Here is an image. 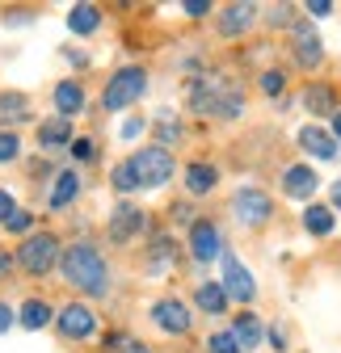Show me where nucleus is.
Segmentation results:
<instances>
[{"label":"nucleus","mask_w":341,"mask_h":353,"mask_svg":"<svg viewBox=\"0 0 341 353\" xmlns=\"http://www.w3.org/2000/svg\"><path fill=\"white\" fill-rule=\"evenodd\" d=\"M55 312H59V307H55V303H47L42 294H26V299L17 303V328H26V332L55 328Z\"/></svg>","instance_id":"nucleus-20"},{"label":"nucleus","mask_w":341,"mask_h":353,"mask_svg":"<svg viewBox=\"0 0 341 353\" xmlns=\"http://www.w3.org/2000/svg\"><path fill=\"white\" fill-rule=\"evenodd\" d=\"M182 13L198 21V17H206V13H215V5H211V0H182Z\"/></svg>","instance_id":"nucleus-41"},{"label":"nucleus","mask_w":341,"mask_h":353,"mask_svg":"<svg viewBox=\"0 0 341 353\" xmlns=\"http://www.w3.org/2000/svg\"><path fill=\"white\" fill-rule=\"evenodd\" d=\"M135 336L126 332V328H110V332H101V349L106 353H126V345H131Z\"/></svg>","instance_id":"nucleus-37"},{"label":"nucleus","mask_w":341,"mask_h":353,"mask_svg":"<svg viewBox=\"0 0 341 353\" xmlns=\"http://www.w3.org/2000/svg\"><path fill=\"white\" fill-rule=\"evenodd\" d=\"M55 332H59V341H68V345L101 341V316H97V307L84 303V299L64 303L59 312H55Z\"/></svg>","instance_id":"nucleus-6"},{"label":"nucleus","mask_w":341,"mask_h":353,"mask_svg":"<svg viewBox=\"0 0 341 353\" xmlns=\"http://www.w3.org/2000/svg\"><path fill=\"white\" fill-rule=\"evenodd\" d=\"M152 135H156V143H160V148L173 152V148L186 139V122H177V114H173V110H160V114L152 118Z\"/></svg>","instance_id":"nucleus-28"},{"label":"nucleus","mask_w":341,"mask_h":353,"mask_svg":"<svg viewBox=\"0 0 341 353\" xmlns=\"http://www.w3.org/2000/svg\"><path fill=\"white\" fill-rule=\"evenodd\" d=\"M68 160H72V168H93V164H101V143L93 135H76L68 143Z\"/></svg>","instance_id":"nucleus-29"},{"label":"nucleus","mask_w":341,"mask_h":353,"mask_svg":"<svg viewBox=\"0 0 341 353\" xmlns=\"http://www.w3.org/2000/svg\"><path fill=\"white\" fill-rule=\"evenodd\" d=\"M110 190L118 194V198H131V194H144L139 190V176H135V168H131V160H118V164H110Z\"/></svg>","instance_id":"nucleus-30"},{"label":"nucleus","mask_w":341,"mask_h":353,"mask_svg":"<svg viewBox=\"0 0 341 353\" xmlns=\"http://www.w3.org/2000/svg\"><path fill=\"white\" fill-rule=\"evenodd\" d=\"M34 139H38V148L47 152V156H51V152H68V143L76 139L72 118H59V114H55V118H42V122L34 126Z\"/></svg>","instance_id":"nucleus-22"},{"label":"nucleus","mask_w":341,"mask_h":353,"mask_svg":"<svg viewBox=\"0 0 341 353\" xmlns=\"http://www.w3.org/2000/svg\"><path fill=\"white\" fill-rule=\"evenodd\" d=\"M186 252H190V261H194V265H211V261H220V256L228 252L224 232H220L215 219H206V214H198V219H194V228L186 232Z\"/></svg>","instance_id":"nucleus-11"},{"label":"nucleus","mask_w":341,"mask_h":353,"mask_svg":"<svg viewBox=\"0 0 341 353\" xmlns=\"http://www.w3.org/2000/svg\"><path fill=\"white\" fill-rule=\"evenodd\" d=\"M220 286L228 290V299L232 303H240V307H253L257 303V278H253V270L228 248L224 256H220Z\"/></svg>","instance_id":"nucleus-10"},{"label":"nucleus","mask_w":341,"mask_h":353,"mask_svg":"<svg viewBox=\"0 0 341 353\" xmlns=\"http://www.w3.org/2000/svg\"><path fill=\"white\" fill-rule=\"evenodd\" d=\"M17 210H21V206H17V194H13L9 185H0V228H5Z\"/></svg>","instance_id":"nucleus-39"},{"label":"nucleus","mask_w":341,"mask_h":353,"mask_svg":"<svg viewBox=\"0 0 341 353\" xmlns=\"http://www.w3.org/2000/svg\"><path fill=\"white\" fill-rule=\"evenodd\" d=\"M5 232H9V236H17V240H26V236H34V232H38V214L21 206V210H17V214L9 219V223H5Z\"/></svg>","instance_id":"nucleus-32"},{"label":"nucleus","mask_w":341,"mask_h":353,"mask_svg":"<svg viewBox=\"0 0 341 353\" xmlns=\"http://www.w3.org/2000/svg\"><path fill=\"white\" fill-rule=\"evenodd\" d=\"M177 256H182V244H177L173 232H156V236H148V248H144V274H148V278L168 274V270L177 265Z\"/></svg>","instance_id":"nucleus-15"},{"label":"nucleus","mask_w":341,"mask_h":353,"mask_svg":"<svg viewBox=\"0 0 341 353\" xmlns=\"http://www.w3.org/2000/svg\"><path fill=\"white\" fill-rule=\"evenodd\" d=\"M257 84H262V93H266L270 101H282V97H286V72H282V68H266V72L257 76Z\"/></svg>","instance_id":"nucleus-31"},{"label":"nucleus","mask_w":341,"mask_h":353,"mask_svg":"<svg viewBox=\"0 0 341 353\" xmlns=\"http://www.w3.org/2000/svg\"><path fill=\"white\" fill-rule=\"evenodd\" d=\"M262 21L270 30H291L300 17H295V5H270V9H262Z\"/></svg>","instance_id":"nucleus-33"},{"label":"nucleus","mask_w":341,"mask_h":353,"mask_svg":"<svg viewBox=\"0 0 341 353\" xmlns=\"http://www.w3.org/2000/svg\"><path fill=\"white\" fill-rule=\"evenodd\" d=\"M304 110L312 114V118H333L341 105H337V93H333V84H324V80H316V84H308L304 88Z\"/></svg>","instance_id":"nucleus-27"},{"label":"nucleus","mask_w":341,"mask_h":353,"mask_svg":"<svg viewBox=\"0 0 341 353\" xmlns=\"http://www.w3.org/2000/svg\"><path fill=\"white\" fill-rule=\"evenodd\" d=\"M51 105H55L59 118H80L84 110H89V88L80 84V76H64L51 88Z\"/></svg>","instance_id":"nucleus-18"},{"label":"nucleus","mask_w":341,"mask_h":353,"mask_svg":"<svg viewBox=\"0 0 341 353\" xmlns=\"http://www.w3.org/2000/svg\"><path fill=\"white\" fill-rule=\"evenodd\" d=\"M329 206H333V210H341V181H333V185H329Z\"/></svg>","instance_id":"nucleus-47"},{"label":"nucleus","mask_w":341,"mask_h":353,"mask_svg":"<svg viewBox=\"0 0 341 353\" xmlns=\"http://www.w3.org/2000/svg\"><path fill=\"white\" fill-rule=\"evenodd\" d=\"M59 51H64V59H68V68H72V72H80V76H84V72H89V68H93V55H89V51H84V47H59Z\"/></svg>","instance_id":"nucleus-38"},{"label":"nucleus","mask_w":341,"mask_h":353,"mask_svg":"<svg viewBox=\"0 0 341 353\" xmlns=\"http://www.w3.org/2000/svg\"><path fill=\"white\" fill-rule=\"evenodd\" d=\"M228 210H232V219L244 232H257V228H266L274 219V198L262 185H236L232 198H228Z\"/></svg>","instance_id":"nucleus-8"},{"label":"nucleus","mask_w":341,"mask_h":353,"mask_svg":"<svg viewBox=\"0 0 341 353\" xmlns=\"http://www.w3.org/2000/svg\"><path fill=\"white\" fill-rule=\"evenodd\" d=\"M295 143H300V152L312 156V160H337L341 156V143L333 139V130L320 126V122H304L300 130H295Z\"/></svg>","instance_id":"nucleus-17"},{"label":"nucleus","mask_w":341,"mask_h":353,"mask_svg":"<svg viewBox=\"0 0 341 353\" xmlns=\"http://www.w3.org/2000/svg\"><path fill=\"white\" fill-rule=\"evenodd\" d=\"M13 324H17V307H13L9 299H0V336L13 332Z\"/></svg>","instance_id":"nucleus-42"},{"label":"nucleus","mask_w":341,"mask_h":353,"mask_svg":"<svg viewBox=\"0 0 341 353\" xmlns=\"http://www.w3.org/2000/svg\"><path fill=\"white\" fill-rule=\"evenodd\" d=\"M13 256H17V270H21L26 278L42 282V278H51V274L59 270V256H64V240H59V232H51V228H38L34 236L17 240Z\"/></svg>","instance_id":"nucleus-3"},{"label":"nucleus","mask_w":341,"mask_h":353,"mask_svg":"<svg viewBox=\"0 0 341 353\" xmlns=\"http://www.w3.org/2000/svg\"><path fill=\"white\" fill-rule=\"evenodd\" d=\"M148 130H152V118H139V114H135V118H126V122L118 126V139H122V143H135L139 135H148Z\"/></svg>","instance_id":"nucleus-36"},{"label":"nucleus","mask_w":341,"mask_h":353,"mask_svg":"<svg viewBox=\"0 0 341 353\" xmlns=\"http://www.w3.org/2000/svg\"><path fill=\"white\" fill-rule=\"evenodd\" d=\"M266 341L274 345V353H286V345H291V336H286L282 324H270V328H266Z\"/></svg>","instance_id":"nucleus-43"},{"label":"nucleus","mask_w":341,"mask_h":353,"mask_svg":"<svg viewBox=\"0 0 341 353\" xmlns=\"http://www.w3.org/2000/svg\"><path fill=\"white\" fill-rule=\"evenodd\" d=\"M168 219H173L177 228H194V219H198V214H194L190 202H173V206H168Z\"/></svg>","instance_id":"nucleus-40"},{"label":"nucleus","mask_w":341,"mask_h":353,"mask_svg":"<svg viewBox=\"0 0 341 353\" xmlns=\"http://www.w3.org/2000/svg\"><path fill=\"white\" fill-rule=\"evenodd\" d=\"M224 181V172L215 160H190L182 168V185H186V198H206V194H215V185Z\"/></svg>","instance_id":"nucleus-19"},{"label":"nucleus","mask_w":341,"mask_h":353,"mask_svg":"<svg viewBox=\"0 0 341 353\" xmlns=\"http://www.w3.org/2000/svg\"><path fill=\"white\" fill-rule=\"evenodd\" d=\"M34 9H5V26H30Z\"/></svg>","instance_id":"nucleus-46"},{"label":"nucleus","mask_w":341,"mask_h":353,"mask_svg":"<svg viewBox=\"0 0 341 353\" xmlns=\"http://www.w3.org/2000/svg\"><path fill=\"white\" fill-rule=\"evenodd\" d=\"M148 84H152V72H148L144 63H122V68H114L110 80L101 84L97 105H101L106 114H122V110H131V105L144 101Z\"/></svg>","instance_id":"nucleus-4"},{"label":"nucleus","mask_w":341,"mask_h":353,"mask_svg":"<svg viewBox=\"0 0 341 353\" xmlns=\"http://www.w3.org/2000/svg\"><path fill=\"white\" fill-rule=\"evenodd\" d=\"M139 236H156L152 214L139 202H131V198H118L114 210H110V219H106V240L114 248H126V244H135Z\"/></svg>","instance_id":"nucleus-5"},{"label":"nucleus","mask_w":341,"mask_h":353,"mask_svg":"<svg viewBox=\"0 0 341 353\" xmlns=\"http://www.w3.org/2000/svg\"><path fill=\"white\" fill-rule=\"evenodd\" d=\"M80 194H84L80 168H59V172L51 176V190H47V198H42V206H47L51 214H64V210H72V206L80 202Z\"/></svg>","instance_id":"nucleus-14"},{"label":"nucleus","mask_w":341,"mask_h":353,"mask_svg":"<svg viewBox=\"0 0 341 353\" xmlns=\"http://www.w3.org/2000/svg\"><path fill=\"white\" fill-rule=\"evenodd\" d=\"M59 278L84 299V303H101L110 299L114 290V274H110V261L101 252L97 240L89 236H76L64 244V256H59Z\"/></svg>","instance_id":"nucleus-1"},{"label":"nucleus","mask_w":341,"mask_h":353,"mask_svg":"<svg viewBox=\"0 0 341 353\" xmlns=\"http://www.w3.org/2000/svg\"><path fill=\"white\" fill-rule=\"evenodd\" d=\"M228 307H232V299H228V290L220 282H198L194 286V312L220 320V316H228Z\"/></svg>","instance_id":"nucleus-24"},{"label":"nucleus","mask_w":341,"mask_h":353,"mask_svg":"<svg viewBox=\"0 0 341 353\" xmlns=\"http://www.w3.org/2000/svg\"><path fill=\"white\" fill-rule=\"evenodd\" d=\"M304 13H308V21H320V17H329V13H333V0H308Z\"/></svg>","instance_id":"nucleus-44"},{"label":"nucleus","mask_w":341,"mask_h":353,"mask_svg":"<svg viewBox=\"0 0 341 353\" xmlns=\"http://www.w3.org/2000/svg\"><path fill=\"white\" fill-rule=\"evenodd\" d=\"M257 21H262V9H257V5H249V0H236V5L215 9V34H220V38H228V42L244 38Z\"/></svg>","instance_id":"nucleus-13"},{"label":"nucleus","mask_w":341,"mask_h":353,"mask_svg":"<svg viewBox=\"0 0 341 353\" xmlns=\"http://www.w3.org/2000/svg\"><path fill=\"white\" fill-rule=\"evenodd\" d=\"M21 160V135L17 130H0V168Z\"/></svg>","instance_id":"nucleus-34"},{"label":"nucleus","mask_w":341,"mask_h":353,"mask_svg":"<svg viewBox=\"0 0 341 353\" xmlns=\"http://www.w3.org/2000/svg\"><path fill=\"white\" fill-rule=\"evenodd\" d=\"M148 320H152V328L164 332V336H190V332H194V307H190L182 294H160V299H152V307H148Z\"/></svg>","instance_id":"nucleus-9"},{"label":"nucleus","mask_w":341,"mask_h":353,"mask_svg":"<svg viewBox=\"0 0 341 353\" xmlns=\"http://www.w3.org/2000/svg\"><path fill=\"white\" fill-rule=\"evenodd\" d=\"M304 232H308L312 240H329V236L337 232V210H333L329 202H308V206H304Z\"/></svg>","instance_id":"nucleus-26"},{"label":"nucleus","mask_w":341,"mask_h":353,"mask_svg":"<svg viewBox=\"0 0 341 353\" xmlns=\"http://www.w3.org/2000/svg\"><path fill=\"white\" fill-rule=\"evenodd\" d=\"M101 26H106V9L101 5H89V0H84V5H72L68 9V30L76 38H93Z\"/></svg>","instance_id":"nucleus-25"},{"label":"nucleus","mask_w":341,"mask_h":353,"mask_svg":"<svg viewBox=\"0 0 341 353\" xmlns=\"http://www.w3.org/2000/svg\"><path fill=\"white\" fill-rule=\"evenodd\" d=\"M329 130H333V139H337V143H341V110H337V114H333V118H329Z\"/></svg>","instance_id":"nucleus-48"},{"label":"nucleus","mask_w":341,"mask_h":353,"mask_svg":"<svg viewBox=\"0 0 341 353\" xmlns=\"http://www.w3.org/2000/svg\"><path fill=\"white\" fill-rule=\"evenodd\" d=\"M291 63L300 68V72L324 68V42H320L316 21H308V17H300V21L291 26Z\"/></svg>","instance_id":"nucleus-12"},{"label":"nucleus","mask_w":341,"mask_h":353,"mask_svg":"<svg viewBox=\"0 0 341 353\" xmlns=\"http://www.w3.org/2000/svg\"><path fill=\"white\" fill-rule=\"evenodd\" d=\"M34 122V101L21 88H0V130H17Z\"/></svg>","instance_id":"nucleus-21"},{"label":"nucleus","mask_w":341,"mask_h":353,"mask_svg":"<svg viewBox=\"0 0 341 353\" xmlns=\"http://www.w3.org/2000/svg\"><path fill=\"white\" fill-rule=\"evenodd\" d=\"M278 185H282V198H291V202H312L324 181L312 164H286L278 172Z\"/></svg>","instance_id":"nucleus-16"},{"label":"nucleus","mask_w":341,"mask_h":353,"mask_svg":"<svg viewBox=\"0 0 341 353\" xmlns=\"http://www.w3.org/2000/svg\"><path fill=\"white\" fill-rule=\"evenodd\" d=\"M232 336H236V345H240L244 353H257L262 341H266V320L253 312V307H244V312L232 316Z\"/></svg>","instance_id":"nucleus-23"},{"label":"nucleus","mask_w":341,"mask_h":353,"mask_svg":"<svg viewBox=\"0 0 341 353\" xmlns=\"http://www.w3.org/2000/svg\"><path fill=\"white\" fill-rule=\"evenodd\" d=\"M13 270H17V256H13L9 248H0V282H9Z\"/></svg>","instance_id":"nucleus-45"},{"label":"nucleus","mask_w":341,"mask_h":353,"mask_svg":"<svg viewBox=\"0 0 341 353\" xmlns=\"http://www.w3.org/2000/svg\"><path fill=\"white\" fill-rule=\"evenodd\" d=\"M186 110L198 118L236 122V118H244V88L236 80H220V76H190Z\"/></svg>","instance_id":"nucleus-2"},{"label":"nucleus","mask_w":341,"mask_h":353,"mask_svg":"<svg viewBox=\"0 0 341 353\" xmlns=\"http://www.w3.org/2000/svg\"><path fill=\"white\" fill-rule=\"evenodd\" d=\"M206 353H244L232 336V328H220V332H211L206 336Z\"/></svg>","instance_id":"nucleus-35"},{"label":"nucleus","mask_w":341,"mask_h":353,"mask_svg":"<svg viewBox=\"0 0 341 353\" xmlns=\"http://www.w3.org/2000/svg\"><path fill=\"white\" fill-rule=\"evenodd\" d=\"M131 168H135V176H139V190H164L168 181H173V172H177V156L168 152V148H160V143H144V148H135L131 156Z\"/></svg>","instance_id":"nucleus-7"}]
</instances>
